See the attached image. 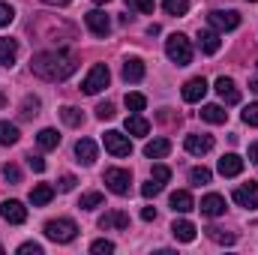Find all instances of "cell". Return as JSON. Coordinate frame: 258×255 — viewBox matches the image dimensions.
<instances>
[{
	"label": "cell",
	"instance_id": "6da1fadb",
	"mask_svg": "<svg viewBox=\"0 0 258 255\" xmlns=\"http://www.w3.org/2000/svg\"><path fill=\"white\" fill-rule=\"evenodd\" d=\"M30 69L42 81H66L78 69V60H75L72 51H63V48H57V51H39L30 60Z\"/></svg>",
	"mask_w": 258,
	"mask_h": 255
},
{
	"label": "cell",
	"instance_id": "7a4b0ae2",
	"mask_svg": "<svg viewBox=\"0 0 258 255\" xmlns=\"http://www.w3.org/2000/svg\"><path fill=\"white\" fill-rule=\"evenodd\" d=\"M165 54H168L171 63H177V66L192 63V42H189L183 33H171V36L165 39Z\"/></svg>",
	"mask_w": 258,
	"mask_h": 255
},
{
	"label": "cell",
	"instance_id": "3957f363",
	"mask_svg": "<svg viewBox=\"0 0 258 255\" xmlns=\"http://www.w3.org/2000/svg\"><path fill=\"white\" fill-rule=\"evenodd\" d=\"M75 234H78V225L72 219H48L45 222V237L54 243H69V240H75Z\"/></svg>",
	"mask_w": 258,
	"mask_h": 255
},
{
	"label": "cell",
	"instance_id": "277c9868",
	"mask_svg": "<svg viewBox=\"0 0 258 255\" xmlns=\"http://www.w3.org/2000/svg\"><path fill=\"white\" fill-rule=\"evenodd\" d=\"M108 81H111V72H108V66H105V63H96V66H90L87 78L81 81V90H84L87 96H96L99 90H105V87H108Z\"/></svg>",
	"mask_w": 258,
	"mask_h": 255
},
{
	"label": "cell",
	"instance_id": "5b68a950",
	"mask_svg": "<svg viewBox=\"0 0 258 255\" xmlns=\"http://www.w3.org/2000/svg\"><path fill=\"white\" fill-rule=\"evenodd\" d=\"M102 180H105V186L114 192V195H129V186H132V171H129V168H105Z\"/></svg>",
	"mask_w": 258,
	"mask_h": 255
},
{
	"label": "cell",
	"instance_id": "8992f818",
	"mask_svg": "<svg viewBox=\"0 0 258 255\" xmlns=\"http://www.w3.org/2000/svg\"><path fill=\"white\" fill-rule=\"evenodd\" d=\"M102 141H105V150H108L111 156H129V153H132V141H129V135L117 132V129H108Z\"/></svg>",
	"mask_w": 258,
	"mask_h": 255
},
{
	"label": "cell",
	"instance_id": "52a82bcc",
	"mask_svg": "<svg viewBox=\"0 0 258 255\" xmlns=\"http://www.w3.org/2000/svg\"><path fill=\"white\" fill-rule=\"evenodd\" d=\"M0 216H3L9 225H24V222H27V207H24L21 201L9 198V201L0 204Z\"/></svg>",
	"mask_w": 258,
	"mask_h": 255
},
{
	"label": "cell",
	"instance_id": "ba28073f",
	"mask_svg": "<svg viewBox=\"0 0 258 255\" xmlns=\"http://www.w3.org/2000/svg\"><path fill=\"white\" fill-rule=\"evenodd\" d=\"M207 21H210L216 30H234V27L240 24V15H237L234 9H213V12L207 15Z\"/></svg>",
	"mask_w": 258,
	"mask_h": 255
},
{
	"label": "cell",
	"instance_id": "9c48e42d",
	"mask_svg": "<svg viewBox=\"0 0 258 255\" xmlns=\"http://www.w3.org/2000/svg\"><path fill=\"white\" fill-rule=\"evenodd\" d=\"M84 21H87V30L96 33V36H108V30H111V18H108L102 9H90V12L84 15Z\"/></svg>",
	"mask_w": 258,
	"mask_h": 255
},
{
	"label": "cell",
	"instance_id": "30bf717a",
	"mask_svg": "<svg viewBox=\"0 0 258 255\" xmlns=\"http://www.w3.org/2000/svg\"><path fill=\"white\" fill-rule=\"evenodd\" d=\"M234 201H237L240 207H246V210H258V183L255 180L237 186V189H234Z\"/></svg>",
	"mask_w": 258,
	"mask_h": 255
},
{
	"label": "cell",
	"instance_id": "8fae6325",
	"mask_svg": "<svg viewBox=\"0 0 258 255\" xmlns=\"http://www.w3.org/2000/svg\"><path fill=\"white\" fill-rule=\"evenodd\" d=\"M213 87H216V93L222 96V102H225V105H237V102H240V90H237V84H234L231 78L219 75Z\"/></svg>",
	"mask_w": 258,
	"mask_h": 255
},
{
	"label": "cell",
	"instance_id": "7c38bea8",
	"mask_svg": "<svg viewBox=\"0 0 258 255\" xmlns=\"http://www.w3.org/2000/svg\"><path fill=\"white\" fill-rule=\"evenodd\" d=\"M183 147L192 153V156H204V153H210L213 150V135H186V141H183Z\"/></svg>",
	"mask_w": 258,
	"mask_h": 255
},
{
	"label": "cell",
	"instance_id": "4fadbf2b",
	"mask_svg": "<svg viewBox=\"0 0 258 255\" xmlns=\"http://www.w3.org/2000/svg\"><path fill=\"white\" fill-rule=\"evenodd\" d=\"M198 207H201V213H204V216H210V219H213V216H222V213H225V198H222V195H216V192H210V195H204V198H201V204H198Z\"/></svg>",
	"mask_w": 258,
	"mask_h": 255
},
{
	"label": "cell",
	"instance_id": "5bb4252c",
	"mask_svg": "<svg viewBox=\"0 0 258 255\" xmlns=\"http://www.w3.org/2000/svg\"><path fill=\"white\" fill-rule=\"evenodd\" d=\"M204 93H207V81H204L201 75H198V78H189V81L183 84V102H201Z\"/></svg>",
	"mask_w": 258,
	"mask_h": 255
},
{
	"label": "cell",
	"instance_id": "9a60e30c",
	"mask_svg": "<svg viewBox=\"0 0 258 255\" xmlns=\"http://www.w3.org/2000/svg\"><path fill=\"white\" fill-rule=\"evenodd\" d=\"M99 228H102V231H111V228H129V213H123V210H111V213L99 216Z\"/></svg>",
	"mask_w": 258,
	"mask_h": 255
},
{
	"label": "cell",
	"instance_id": "2e32d148",
	"mask_svg": "<svg viewBox=\"0 0 258 255\" xmlns=\"http://www.w3.org/2000/svg\"><path fill=\"white\" fill-rule=\"evenodd\" d=\"M243 171V159L237 156V153H225L222 159H219V174L222 177H237Z\"/></svg>",
	"mask_w": 258,
	"mask_h": 255
},
{
	"label": "cell",
	"instance_id": "e0dca14e",
	"mask_svg": "<svg viewBox=\"0 0 258 255\" xmlns=\"http://www.w3.org/2000/svg\"><path fill=\"white\" fill-rule=\"evenodd\" d=\"M171 234H174V240H180V243H192L195 240V225L189 219H174Z\"/></svg>",
	"mask_w": 258,
	"mask_h": 255
},
{
	"label": "cell",
	"instance_id": "ac0fdd59",
	"mask_svg": "<svg viewBox=\"0 0 258 255\" xmlns=\"http://www.w3.org/2000/svg\"><path fill=\"white\" fill-rule=\"evenodd\" d=\"M219 45H222V39H219L216 30H201V33H198V48H201L204 54H216Z\"/></svg>",
	"mask_w": 258,
	"mask_h": 255
},
{
	"label": "cell",
	"instance_id": "d6986e66",
	"mask_svg": "<svg viewBox=\"0 0 258 255\" xmlns=\"http://www.w3.org/2000/svg\"><path fill=\"white\" fill-rule=\"evenodd\" d=\"M168 150H171L168 138H153V141L144 144V156L147 159H162V156H168Z\"/></svg>",
	"mask_w": 258,
	"mask_h": 255
},
{
	"label": "cell",
	"instance_id": "ffe728a7",
	"mask_svg": "<svg viewBox=\"0 0 258 255\" xmlns=\"http://www.w3.org/2000/svg\"><path fill=\"white\" fill-rule=\"evenodd\" d=\"M75 156H78L81 165H93V162H96V144H93L90 138H81V141L75 144Z\"/></svg>",
	"mask_w": 258,
	"mask_h": 255
},
{
	"label": "cell",
	"instance_id": "44dd1931",
	"mask_svg": "<svg viewBox=\"0 0 258 255\" xmlns=\"http://www.w3.org/2000/svg\"><path fill=\"white\" fill-rule=\"evenodd\" d=\"M171 210H174V213H189V210H195L192 195H189L186 189L171 192Z\"/></svg>",
	"mask_w": 258,
	"mask_h": 255
},
{
	"label": "cell",
	"instance_id": "7402d4cb",
	"mask_svg": "<svg viewBox=\"0 0 258 255\" xmlns=\"http://www.w3.org/2000/svg\"><path fill=\"white\" fill-rule=\"evenodd\" d=\"M123 78L132 81V84L141 81V78H144V60H141V57H126V60H123Z\"/></svg>",
	"mask_w": 258,
	"mask_h": 255
},
{
	"label": "cell",
	"instance_id": "603a6c76",
	"mask_svg": "<svg viewBox=\"0 0 258 255\" xmlns=\"http://www.w3.org/2000/svg\"><path fill=\"white\" fill-rule=\"evenodd\" d=\"M51 198H54V189H51L48 183H36V186L30 189V204H33V207H45Z\"/></svg>",
	"mask_w": 258,
	"mask_h": 255
},
{
	"label": "cell",
	"instance_id": "cb8c5ba5",
	"mask_svg": "<svg viewBox=\"0 0 258 255\" xmlns=\"http://www.w3.org/2000/svg\"><path fill=\"white\" fill-rule=\"evenodd\" d=\"M15 57H18V42L3 36V39H0V63L12 66V63H15Z\"/></svg>",
	"mask_w": 258,
	"mask_h": 255
},
{
	"label": "cell",
	"instance_id": "d4e9b609",
	"mask_svg": "<svg viewBox=\"0 0 258 255\" xmlns=\"http://www.w3.org/2000/svg\"><path fill=\"white\" fill-rule=\"evenodd\" d=\"M201 120H207V123H216V126H219V123H225V120H228V111H225L222 105H204V108H201Z\"/></svg>",
	"mask_w": 258,
	"mask_h": 255
},
{
	"label": "cell",
	"instance_id": "484cf974",
	"mask_svg": "<svg viewBox=\"0 0 258 255\" xmlns=\"http://www.w3.org/2000/svg\"><path fill=\"white\" fill-rule=\"evenodd\" d=\"M36 144H39L42 150H54V147L60 144V135H57V129H42V132L36 135Z\"/></svg>",
	"mask_w": 258,
	"mask_h": 255
},
{
	"label": "cell",
	"instance_id": "4316f807",
	"mask_svg": "<svg viewBox=\"0 0 258 255\" xmlns=\"http://www.w3.org/2000/svg\"><path fill=\"white\" fill-rule=\"evenodd\" d=\"M126 132L129 135H147V132H150V123H147L141 114H129L126 117Z\"/></svg>",
	"mask_w": 258,
	"mask_h": 255
},
{
	"label": "cell",
	"instance_id": "83f0119b",
	"mask_svg": "<svg viewBox=\"0 0 258 255\" xmlns=\"http://www.w3.org/2000/svg\"><path fill=\"white\" fill-rule=\"evenodd\" d=\"M60 117H63L66 126H81V123H84V114H81L75 105H63V108H60Z\"/></svg>",
	"mask_w": 258,
	"mask_h": 255
},
{
	"label": "cell",
	"instance_id": "f1b7e54d",
	"mask_svg": "<svg viewBox=\"0 0 258 255\" xmlns=\"http://www.w3.org/2000/svg\"><path fill=\"white\" fill-rule=\"evenodd\" d=\"M15 141H18V126H15V123L0 120V144H3V147H9V144H15Z\"/></svg>",
	"mask_w": 258,
	"mask_h": 255
},
{
	"label": "cell",
	"instance_id": "f546056e",
	"mask_svg": "<svg viewBox=\"0 0 258 255\" xmlns=\"http://www.w3.org/2000/svg\"><path fill=\"white\" fill-rule=\"evenodd\" d=\"M204 231H207V237H210L213 243H225V246L234 243V234H231V231H222V228H216V225H210V228H204Z\"/></svg>",
	"mask_w": 258,
	"mask_h": 255
},
{
	"label": "cell",
	"instance_id": "4dcf8cb0",
	"mask_svg": "<svg viewBox=\"0 0 258 255\" xmlns=\"http://www.w3.org/2000/svg\"><path fill=\"white\" fill-rule=\"evenodd\" d=\"M162 6H165L168 15H177V18L189 12V0H162Z\"/></svg>",
	"mask_w": 258,
	"mask_h": 255
},
{
	"label": "cell",
	"instance_id": "1f68e13d",
	"mask_svg": "<svg viewBox=\"0 0 258 255\" xmlns=\"http://www.w3.org/2000/svg\"><path fill=\"white\" fill-rule=\"evenodd\" d=\"M99 204H102V192H84L81 201H78L81 210H93V207H99Z\"/></svg>",
	"mask_w": 258,
	"mask_h": 255
},
{
	"label": "cell",
	"instance_id": "d6a6232c",
	"mask_svg": "<svg viewBox=\"0 0 258 255\" xmlns=\"http://www.w3.org/2000/svg\"><path fill=\"white\" fill-rule=\"evenodd\" d=\"M210 177H213V174H210V168H204V165H198V168H192V171H189V180H192L195 186L210 183Z\"/></svg>",
	"mask_w": 258,
	"mask_h": 255
},
{
	"label": "cell",
	"instance_id": "836d02e7",
	"mask_svg": "<svg viewBox=\"0 0 258 255\" xmlns=\"http://www.w3.org/2000/svg\"><path fill=\"white\" fill-rule=\"evenodd\" d=\"M123 102H126L129 111H135V114H138V111H144V105H147V99H144L141 93H126V99H123Z\"/></svg>",
	"mask_w": 258,
	"mask_h": 255
},
{
	"label": "cell",
	"instance_id": "e575fe53",
	"mask_svg": "<svg viewBox=\"0 0 258 255\" xmlns=\"http://www.w3.org/2000/svg\"><path fill=\"white\" fill-rule=\"evenodd\" d=\"M39 114V99L36 96H27L24 105H21V117H36Z\"/></svg>",
	"mask_w": 258,
	"mask_h": 255
},
{
	"label": "cell",
	"instance_id": "d590c367",
	"mask_svg": "<svg viewBox=\"0 0 258 255\" xmlns=\"http://www.w3.org/2000/svg\"><path fill=\"white\" fill-rule=\"evenodd\" d=\"M129 9H135V12H141V15H150L153 12V0H126Z\"/></svg>",
	"mask_w": 258,
	"mask_h": 255
},
{
	"label": "cell",
	"instance_id": "8d00e7d4",
	"mask_svg": "<svg viewBox=\"0 0 258 255\" xmlns=\"http://www.w3.org/2000/svg\"><path fill=\"white\" fill-rule=\"evenodd\" d=\"M3 177H6L9 183H21V168L12 165V162H6V165H3Z\"/></svg>",
	"mask_w": 258,
	"mask_h": 255
},
{
	"label": "cell",
	"instance_id": "74e56055",
	"mask_svg": "<svg viewBox=\"0 0 258 255\" xmlns=\"http://www.w3.org/2000/svg\"><path fill=\"white\" fill-rule=\"evenodd\" d=\"M90 252L108 255V252H114V243H111V240H93V243H90Z\"/></svg>",
	"mask_w": 258,
	"mask_h": 255
},
{
	"label": "cell",
	"instance_id": "f35d334b",
	"mask_svg": "<svg viewBox=\"0 0 258 255\" xmlns=\"http://www.w3.org/2000/svg\"><path fill=\"white\" fill-rule=\"evenodd\" d=\"M243 123L258 126V102H252V105H246V108H243Z\"/></svg>",
	"mask_w": 258,
	"mask_h": 255
},
{
	"label": "cell",
	"instance_id": "ab89813d",
	"mask_svg": "<svg viewBox=\"0 0 258 255\" xmlns=\"http://www.w3.org/2000/svg\"><path fill=\"white\" fill-rule=\"evenodd\" d=\"M96 117H99V120H111V117H114V105H111V102H99V105H96Z\"/></svg>",
	"mask_w": 258,
	"mask_h": 255
},
{
	"label": "cell",
	"instance_id": "60d3db41",
	"mask_svg": "<svg viewBox=\"0 0 258 255\" xmlns=\"http://www.w3.org/2000/svg\"><path fill=\"white\" fill-rule=\"evenodd\" d=\"M150 177H153L156 183H162V186H165V183H168V177H171V171H168L165 165H153V174H150Z\"/></svg>",
	"mask_w": 258,
	"mask_h": 255
},
{
	"label": "cell",
	"instance_id": "b9f144b4",
	"mask_svg": "<svg viewBox=\"0 0 258 255\" xmlns=\"http://www.w3.org/2000/svg\"><path fill=\"white\" fill-rule=\"evenodd\" d=\"M12 18H15V9H12L9 3H0V27L12 24Z\"/></svg>",
	"mask_w": 258,
	"mask_h": 255
},
{
	"label": "cell",
	"instance_id": "7bdbcfd3",
	"mask_svg": "<svg viewBox=\"0 0 258 255\" xmlns=\"http://www.w3.org/2000/svg\"><path fill=\"white\" fill-rule=\"evenodd\" d=\"M159 192H162V183H156L153 177L141 186V195H144V198H153V195H159Z\"/></svg>",
	"mask_w": 258,
	"mask_h": 255
},
{
	"label": "cell",
	"instance_id": "ee69618b",
	"mask_svg": "<svg viewBox=\"0 0 258 255\" xmlns=\"http://www.w3.org/2000/svg\"><path fill=\"white\" fill-rule=\"evenodd\" d=\"M27 165H30L36 174H42V171H45V159H42V156H33V153H30V156H27Z\"/></svg>",
	"mask_w": 258,
	"mask_h": 255
},
{
	"label": "cell",
	"instance_id": "f6af8a7d",
	"mask_svg": "<svg viewBox=\"0 0 258 255\" xmlns=\"http://www.w3.org/2000/svg\"><path fill=\"white\" fill-rule=\"evenodd\" d=\"M18 255H42V246L39 243H21L18 246Z\"/></svg>",
	"mask_w": 258,
	"mask_h": 255
},
{
	"label": "cell",
	"instance_id": "bcb514c9",
	"mask_svg": "<svg viewBox=\"0 0 258 255\" xmlns=\"http://www.w3.org/2000/svg\"><path fill=\"white\" fill-rule=\"evenodd\" d=\"M75 183H78V180H75V177H72V174H63V177H60V183H57V186H60V192H72V189H75Z\"/></svg>",
	"mask_w": 258,
	"mask_h": 255
},
{
	"label": "cell",
	"instance_id": "7dc6e473",
	"mask_svg": "<svg viewBox=\"0 0 258 255\" xmlns=\"http://www.w3.org/2000/svg\"><path fill=\"white\" fill-rule=\"evenodd\" d=\"M141 219H144V222L156 219V210H153V207H144V210H141Z\"/></svg>",
	"mask_w": 258,
	"mask_h": 255
},
{
	"label": "cell",
	"instance_id": "c3c4849f",
	"mask_svg": "<svg viewBox=\"0 0 258 255\" xmlns=\"http://www.w3.org/2000/svg\"><path fill=\"white\" fill-rule=\"evenodd\" d=\"M249 162H258V141L249 144Z\"/></svg>",
	"mask_w": 258,
	"mask_h": 255
},
{
	"label": "cell",
	"instance_id": "681fc988",
	"mask_svg": "<svg viewBox=\"0 0 258 255\" xmlns=\"http://www.w3.org/2000/svg\"><path fill=\"white\" fill-rule=\"evenodd\" d=\"M42 3H48V6H66V3H72V0H42Z\"/></svg>",
	"mask_w": 258,
	"mask_h": 255
},
{
	"label": "cell",
	"instance_id": "f907efd6",
	"mask_svg": "<svg viewBox=\"0 0 258 255\" xmlns=\"http://www.w3.org/2000/svg\"><path fill=\"white\" fill-rule=\"evenodd\" d=\"M249 90H252V93H258V81H252V84H249Z\"/></svg>",
	"mask_w": 258,
	"mask_h": 255
},
{
	"label": "cell",
	"instance_id": "816d5d0a",
	"mask_svg": "<svg viewBox=\"0 0 258 255\" xmlns=\"http://www.w3.org/2000/svg\"><path fill=\"white\" fill-rule=\"evenodd\" d=\"M3 105H6V96H3V93H0V108H3Z\"/></svg>",
	"mask_w": 258,
	"mask_h": 255
},
{
	"label": "cell",
	"instance_id": "f5cc1de1",
	"mask_svg": "<svg viewBox=\"0 0 258 255\" xmlns=\"http://www.w3.org/2000/svg\"><path fill=\"white\" fill-rule=\"evenodd\" d=\"M93 3H108V0H93Z\"/></svg>",
	"mask_w": 258,
	"mask_h": 255
},
{
	"label": "cell",
	"instance_id": "db71d44e",
	"mask_svg": "<svg viewBox=\"0 0 258 255\" xmlns=\"http://www.w3.org/2000/svg\"><path fill=\"white\" fill-rule=\"evenodd\" d=\"M249 3H258V0H249Z\"/></svg>",
	"mask_w": 258,
	"mask_h": 255
}]
</instances>
